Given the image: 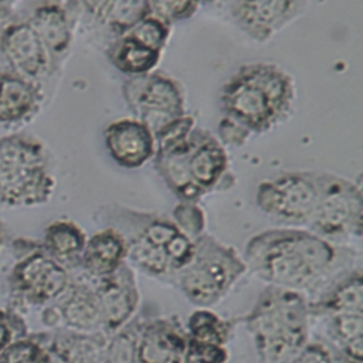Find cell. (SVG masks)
I'll list each match as a JSON object with an SVG mask.
<instances>
[{
	"label": "cell",
	"instance_id": "cell-1",
	"mask_svg": "<svg viewBox=\"0 0 363 363\" xmlns=\"http://www.w3.org/2000/svg\"><path fill=\"white\" fill-rule=\"evenodd\" d=\"M356 248L330 242L308 228L279 227L252 235L244 248L248 271L268 285L316 298L357 268Z\"/></svg>",
	"mask_w": 363,
	"mask_h": 363
},
{
	"label": "cell",
	"instance_id": "cell-2",
	"mask_svg": "<svg viewBox=\"0 0 363 363\" xmlns=\"http://www.w3.org/2000/svg\"><path fill=\"white\" fill-rule=\"evenodd\" d=\"M220 99L225 116L259 135L292 115L296 85L292 75L277 64H244L223 85Z\"/></svg>",
	"mask_w": 363,
	"mask_h": 363
},
{
	"label": "cell",
	"instance_id": "cell-3",
	"mask_svg": "<svg viewBox=\"0 0 363 363\" xmlns=\"http://www.w3.org/2000/svg\"><path fill=\"white\" fill-rule=\"evenodd\" d=\"M308 298L292 289L267 285L251 311L241 316L259 363H291L311 339Z\"/></svg>",
	"mask_w": 363,
	"mask_h": 363
},
{
	"label": "cell",
	"instance_id": "cell-4",
	"mask_svg": "<svg viewBox=\"0 0 363 363\" xmlns=\"http://www.w3.org/2000/svg\"><path fill=\"white\" fill-rule=\"evenodd\" d=\"M55 189L45 145L34 135L0 138V206H38Z\"/></svg>",
	"mask_w": 363,
	"mask_h": 363
},
{
	"label": "cell",
	"instance_id": "cell-5",
	"mask_svg": "<svg viewBox=\"0 0 363 363\" xmlns=\"http://www.w3.org/2000/svg\"><path fill=\"white\" fill-rule=\"evenodd\" d=\"M248 271L244 258L206 231L194 238L191 259L176 272L172 285L199 308L223 301Z\"/></svg>",
	"mask_w": 363,
	"mask_h": 363
},
{
	"label": "cell",
	"instance_id": "cell-6",
	"mask_svg": "<svg viewBox=\"0 0 363 363\" xmlns=\"http://www.w3.org/2000/svg\"><path fill=\"white\" fill-rule=\"evenodd\" d=\"M318 204L306 228L335 244L360 238L363 217L360 183L318 170Z\"/></svg>",
	"mask_w": 363,
	"mask_h": 363
},
{
	"label": "cell",
	"instance_id": "cell-7",
	"mask_svg": "<svg viewBox=\"0 0 363 363\" xmlns=\"http://www.w3.org/2000/svg\"><path fill=\"white\" fill-rule=\"evenodd\" d=\"M318 170H286L258 183V210L284 227L309 224L318 204Z\"/></svg>",
	"mask_w": 363,
	"mask_h": 363
},
{
	"label": "cell",
	"instance_id": "cell-8",
	"mask_svg": "<svg viewBox=\"0 0 363 363\" xmlns=\"http://www.w3.org/2000/svg\"><path fill=\"white\" fill-rule=\"evenodd\" d=\"M122 96L133 116L142 121L153 136L173 119L187 112L182 84L157 69L126 77L122 82Z\"/></svg>",
	"mask_w": 363,
	"mask_h": 363
},
{
	"label": "cell",
	"instance_id": "cell-9",
	"mask_svg": "<svg viewBox=\"0 0 363 363\" xmlns=\"http://www.w3.org/2000/svg\"><path fill=\"white\" fill-rule=\"evenodd\" d=\"M69 281L71 272L54 259L43 244L17 261L10 277L13 291L31 305L57 301L68 288Z\"/></svg>",
	"mask_w": 363,
	"mask_h": 363
},
{
	"label": "cell",
	"instance_id": "cell-10",
	"mask_svg": "<svg viewBox=\"0 0 363 363\" xmlns=\"http://www.w3.org/2000/svg\"><path fill=\"white\" fill-rule=\"evenodd\" d=\"M91 281L101 308L102 330L111 336L138 313L140 295L135 269L123 262L112 274Z\"/></svg>",
	"mask_w": 363,
	"mask_h": 363
},
{
	"label": "cell",
	"instance_id": "cell-11",
	"mask_svg": "<svg viewBox=\"0 0 363 363\" xmlns=\"http://www.w3.org/2000/svg\"><path fill=\"white\" fill-rule=\"evenodd\" d=\"M306 0H230L234 23L250 38L265 43L302 14Z\"/></svg>",
	"mask_w": 363,
	"mask_h": 363
},
{
	"label": "cell",
	"instance_id": "cell-12",
	"mask_svg": "<svg viewBox=\"0 0 363 363\" xmlns=\"http://www.w3.org/2000/svg\"><path fill=\"white\" fill-rule=\"evenodd\" d=\"M0 47L13 71L28 79L41 84L57 69L47 48L27 20L4 24L0 33Z\"/></svg>",
	"mask_w": 363,
	"mask_h": 363
},
{
	"label": "cell",
	"instance_id": "cell-13",
	"mask_svg": "<svg viewBox=\"0 0 363 363\" xmlns=\"http://www.w3.org/2000/svg\"><path fill=\"white\" fill-rule=\"evenodd\" d=\"M189 173L193 183L206 196L211 191L227 190L234 184L225 146L211 132L194 128L190 135Z\"/></svg>",
	"mask_w": 363,
	"mask_h": 363
},
{
	"label": "cell",
	"instance_id": "cell-14",
	"mask_svg": "<svg viewBox=\"0 0 363 363\" xmlns=\"http://www.w3.org/2000/svg\"><path fill=\"white\" fill-rule=\"evenodd\" d=\"M189 335L176 315L147 313L139 333L136 363H182Z\"/></svg>",
	"mask_w": 363,
	"mask_h": 363
},
{
	"label": "cell",
	"instance_id": "cell-15",
	"mask_svg": "<svg viewBox=\"0 0 363 363\" xmlns=\"http://www.w3.org/2000/svg\"><path fill=\"white\" fill-rule=\"evenodd\" d=\"M104 143L111 159L125 169H139L156 153L152 130L135 116L109 122L104 129Z\"/></svg>",
	"mask_w": 363,
	"mask_h": 363
},
{
	"label": "cell",
	"instance_id": "cell-16",
	"mask_svg": "<svg viewBox=\"0 0 363 363\" xmlns=\"http://www.w3.org/2000/svg\"><path fill=\"white\" fill-rule=\"evenodd\" d=\"M60 319V328L78 332L102 330V316L94 284L79 272V277L69 281L65 292L54 305ZM104 332V330H102Z\"/></svg>",
	"mask_w": 363,
	"mask_h": 363
},
{
	"label": "cell",
	"instance_id": "cell-17",
	"mask_svg": "<svg viewBox=\"0 0 363 363\" xmlns=\"http://www.w3.org/2000/svg\"><path fill=\"white\" fill-rule=\"evenodd\" d=\"M26 20L58 68L68 55L74 40V24L67 7L55 0H45L34 6Z\"/></svg>",
	"mask_w": 363,
	"mask_h": 363
},
{
	"label": "cell",
	"instance_id": "cell-18",
	"mask_svg": "<svg viewBox=\"0 0 363 363\" xmlns=\"http://www.w3.org/2000/svg\"><path fill=\"white\" fill-rule=\"evenodd\" d=\"M190 135L179 140L157 145L153 163L156 172L163 179L169 190H172V193L180 201L197 203L204 194L193 183L189 173L187 160L190 150Z\"/></svg>",
	"mask_w": 363,
	"mask_h": 363
},
{
	"label": "cell",
	"instance_id": "cell-19",
	"mask_svg": "<svg viewBox=\"0 0 363 363\" xmlns=\"http://www.w3.org/2000/svg\"><path fill=\"white\" fill-rule=\"evenodd\" d=\"M43 101L44 91L40 82L16 71L0 77V125H18L33 119Z\"/></svg>",
	"mask_w": 363,
	"mask_h": 363
},
{
	"label": "cell",
	"instance_id": "cell-20",
	"mask_svg": "<svg viewBox=\"0 0 363 363\" xmlns=\"http://www.w3.org/2000/svg\"><path fill=\"white\" fill-rule=\"evenodd\" d=\"M311 319H326L335 315L363 313V277L357 267L330 284L316 298L308 301Z\"/></svg>",
	"mask_w": 363,
	"mask_h": 363
},
{
	"label": "cell",
	"instance_id": "cell-21",
	"mask_svg": "<svg viewBox=\"0 0 363 363\" xmlns=\"http://www.w3.org/2000/svg\"><path fill=\"white\" fill-rule=\"evenodd\" d=\"M126 255L123 235L112 227H102L86 240L77 269L89 279H98L116 271L126 262Z\"/></svg>",
	"mask_w": 363,
	"mask_h": 363
},
{
	"label": "cell",
	"instance_id": "cell-22",
	"mask_svg": "<svg viewBox=\"0 0 363 363\" xmlns=\"http://www.w3.org/2000/svg\"><path fill=\"white\" fill-rule=\"evenodd\" d=\"M41 337L61 363H102L109 336L102 330L88 333L57 328L52 332L41 333Z\"/></svg>",
	"mask_w": 363,
	"mask_h": 363
},
{
	"label": "cell",
	"instance_id": "cell-23",
	"mask_svg": "<svg viewBox=\"0 0 363 363\" xmlns=\"http://www.w3.org/2000/svg\"><path fill=\"white\" fill-rule=\"evenodd\" d=\"M86 240L79 224L68 218H58L45 227L43 248L71 272L79 267Z\"/></svg>",
	"mask_w": 363,
	"mask_h": 363
},
{
	"label": "cell",
	"instance_id": "cell-24",
	"mask_svg": "<svg viewBox=\"0 0 363 363\" xmlns=\"http://www.w3.org/2000/svg\"><path fill=\"white\" fill-rule=\"evenodd\" d=\"M108 61L125 77L149 74L160 62L162 52L146 47L128 34L113 37L105 50Z\"/></svg>",
	"mask_w": 363,
	"mask_h": 363
},
{
	"label": "cell",
	"instance_id": "cell-25",
	"mask_svg": "<svg viewBox=\"0 0 363 363\" xmlns=\"http://www.w3.org/2000/svg\"><path fill=\"white\" fill-rule=\"evenodd\" d=\"M325 320V340L343 356L363 363V313L335 315Z\"/></svg>",
	"mask_w": 363,
	"mask_h": 363
},
{
	"label": "cell",
	"instance_id": "cell-26",
	"mask_svg": "<svg viewBox=\"0 0 363 363\" xmlns=\"http://www.w3.org/2000/svg\"><path fill=\"white\" fill-rule=\"evenodd\" d=\"M237 319H224L208 308H197L189 315L187 335L191 339L227 346L233 339Z\"/></svg>",
	"mask_w": 363,
	"mask_h": 363
},
{
	"label": "cell",
	"instance_id": "cell-27",
	"mask_svg": "<svg viewBox=\"0 0 363 363\" xmlns=\"http://www.w3.org/2000/svg\"><path fill=\"white\" fill-rule=\"evenodd\" d=\"M146 309L136 313L128 323L108 337L102 363H136L138 340Z\"/></svg>",
	"mask_w": 363,
	"mask_h": 363
},
{
	"label": "cell",
	"instance_id": "cell-28",
	"mask_svg": "<svg viewBox=\"0 0 363 363\" xmlns=\"http://www.w3.org/2000/svg\"><path fill=\"white\" fill-rule=\"evenodd\" d=\"M147 14H150L149 0H111L99 23L116 37L129 31Z\"/></svg>",
	"mask_w": 363,
	"mask_h": 363
},
{
	"label": "cell",
	"instance_id": "cell-29",
	"mask_svg": "<svg viewBox=\"0 0 363 363\" xmlns=\"http://www.w3.org/2000/svg\"><path fill=\"white\" fill-rule=\"evenodd\" d=\"M0 363H54L41 335L18 337L0 352Z\"/></svg>",
	"mask_w": 363,
	"mask_h": 363
},
{
	"label": "cell",
	"instance_id": "cell-30",
	"mask_svg": "<svg viewBox=\"0 0 363 363\" xmlns=\"http://www.w3.org/2000/svg\"><path fill=\"white\" fill-rule=\"evenodd\" d=\"M172 33V26L155 14H147L125 34L138 40L149 48L163 52Z\"/></svg>",
	"mask_w": 363,
	"mask_h": 363
},
{
	"label": "cell",
	"instance_id": "cell-31",
	"mask_svg": "<svg viewBox=\"0 0 363 363\" xmlns=\"http://www.w3.org/2000/svg\"><path fill=\"white\" fill-rule=\"evenodd\" d=\"M149 3L150 13L170 26L191 18L203 4L201 0H149Z\"/></svg>",
	"mask_w": 363,
	"mask_h": 363
},
{
	"label": "cell",
	"instance_id": "cell-32",
	"mask_svg": "<svg viewBox=\"0 0 363 363\" xmlns=\"http://www.w3.org/2000/svg\"><path fill=\"white\" fill-rule=\"evenodd\" d=\"M230 353L227 346L211 345L189 337L182 363H227Z\"/></svg>",
	"mask_w": 363,
	"mask_h": 363
},
{
	"label": "cell",
	"instance_id": "cell-33",
	"mask_svg": "<svg viewBox=\"0 0 363 363\" xmlns=\"http://www.w3.org/2000/svg\"><path fill=\"white\" fill-rule=\"evenodd\" d=\"M173 221L193 240L204 233L206 217L197 203L180 201V204L173 210Z\"/></svg>",
	"mask_w": 363,
	"mask_h": 363
},
{
	"label": "cell",
	"instance_id": "cell-34",
	"mask_svg": "<svg viewBox=\"0 0 363 363\" xmlns=\"http://www.w3.org/2000/svg\"><path fill=\"white\" fill-rule=\"evenodd\" d=\"M333 346L325 339H309L291 363H333Z\"/></svg>",
	"mask_w": 363,
	"mask_h": 363
},
{
	"label": "cell",
	"instance_id": "cell-35",
	"mask_svg": "<svg viewBox=\"0 0 363 363\" xmlns=\"http://www.w3.org/2000/svg\"><path fill=\"white\" fill-rule=\"evenodd\" d=\"M252 133L245 126L225 115L220 119L217 126V139L221 142L223 146L240 147L247 143Z\"/></svg>",
	"mask_w": 363,
	"mask_h": 363
},
{
	"label": "cell",
	"instance_id": "cell-36",
	"mask_svg": "<svg viewBox=\"0 0 363 363\" xmlns=\"http://www.w3.org/2000/svg\"><path fill=\"white\" fill-rule=\"evenodd\" d=\"M16 315H7L6 312L0 311V352L10 345L13 340L23 337L24 330H17V328H24L26 325L21 319H17Z\"/></svg>",
	"mask_w": 363,
	"mask_h": 363
},
{
	"label": "cell",
	"instance_id": "cell-37",
	"mask_svg": "<svg viewBox=\"0 0 363 363\" xmlns=\"http://www.w3.org/2000/svg\"><path fill=\"white\" fill-rule=\"evenodd\" d=\"M81 9L98 23L101 21L104 13L106 11L111 0H78Z\"/></svg>",
	"mask_w": 363,
	"mask_h": 363
},
{
	"label": "cell",
	"instance_id": "cell-38",
	"mask_svg": "<svg viewBox=\"0 0 363 363\" xmlns=\"http://www.w3.org/2000/svg\"><path fill=\"white\" fill-rule=\"evenodd\" d=\"M18 0H0V23H4L11 17L14 6Z\"/></svg>",
	"mask_w": 363,
	"mask_h": 363
},
{
	"label": "cell",
	"instance_id": "cell-39",
	"mask_svg": "<svg viewBox=\"0 0 363 363\" xmlns=\"http://www.w3.org/2000/svg\"><path fill=\"white\" fill-rule=\"evenodd\" d=\"M11 71H13V68H11V65H10V62H9L7 57H6V54L3 52V50H1V47H0V77H3V75L7 74V72H11Z\"/></svg>",
	"mask_w": 363,
	"mask_h": 363
},
{
	"label": "cell",
	"instance_id": "cell-40",
	"mask_svg": "<svg viewBox=\"0 0 363 363\" xmlns=\"http://www.w3.org/2000/svg\"><path fill=\"white\" fill-rule=\"evenodd\" d=\"M333 363H356V362H352L350 359L343 356L337 349H335V352H333Z\"/></svg>",
	"mask_w": 363,
	"mask_h": 363
},
{
	"label": "cell",
	"instance_id": "cell-41",
	"mask_svg": "<svg viewBox=\"0 0 363 363\" xmlns=\"http://www.w3.org/2000/svg\"><path fill=\"white\" fill-rule=\"evenodd\" d=\"M220 0H201V3H206V4H214V3H218Z\"/></svg>",
	"mask_w": 363,
	"mask_h": 363
},
{
	"label": "cell",
	"instance_id": "cell-42",
	"mask_svg": "<svg viewBox=\"0 0 363 363\" xmlns=\"http://www.w3.org/2000/svg\"><path fill=\"white\" fill-rule=\"evenodd\" d=\"M1 242H3V234H1V227H0V247H1Z\"/></svg>",
	"mask_w": 363,
	"mask_h": 363
},
{
	"label": "cell",
	"instance_id": "cell-43",
	"mask_svg": "<svg viewBox=\"0 0 363 363\" xmlns=\"http://www.w3.org/2000/svg\"><path fill=\"white\" fill-rule=\"evenodd\" d=\"M258 363H259V362H258Z\"/></svg>",
	"mask_w": 363,
	"mask_h": 363
}]
</instances>
